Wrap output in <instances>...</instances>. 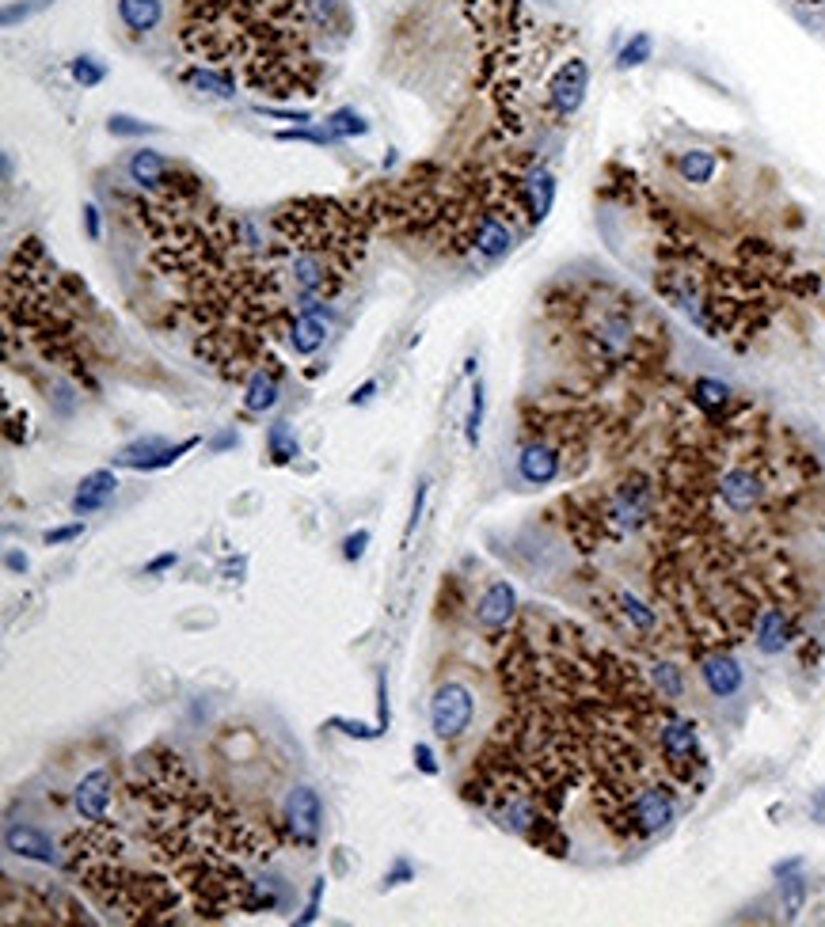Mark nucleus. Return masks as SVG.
Returning a JSON list of instances; mask_svg holds the SVG:
<instances>
[{
  "instance_id": "15",
  "label": "nucleus",
  "mask_w": 825,
  "mask_h": 927,
  "mask_svg": "<svg viewBox=\"0 0 825 927\" xmlns=\"http://www.w3.org/2000/svg\"><path fill=\"white\" fill-rule=\"evenodd\" d=\"M118 19L126 31L134 35H149L164 19V4L160 0H118Z\"/></svg>"
},
{
  "instance_id": "19",
  "label": "nucleus",
  "mask_w": 825,
  "mask_h": 927,
  "mask_svg": "<svg viewBox=\"0 0 825 927\" xmlns=\"http://www.w3.org/2000/svg\"><path fill=\"white\" fill-rule=\"evenodd\" d=\"M715 171H719V156L711 149H689L677 156V175L692 187H708Z\"/></svg>"
},
{
  "instance_id": "3",
  "label": "nucleus",
  "mask_w": 825,
  "mask_h": 927,
  "mask_svg": "<svg viewBox=\"0 0 825 927\" xmlns=\"http://www.w3.org/2000/svg\"><path fill=\"white\" fill-rule=\"evenodd\" d=\"M286 829L293 836V844L305 848V852H312L320 833H324V802L305 783L293 787L286 798Z\"/></svg>"
},
{
  "instance_id": "14",
  "label": "nucleus",
  "mask_w": 825,
  "mask_h": 927,
  "mask_svg": "<svg viewBox=\"0 0 825 927\" xmlns=\"http://www.w3.org/2000/svg\"><path fill=\"white\" fill-rule=\"evenodd\" d=\"M126 175L134 179L137 187L156 190V187H164V183H168V175H172V164H168L160 152L137 149V152H130V160H126Z\"/></svg>"
},
{
  "instance_id": "4",
  "label": "nucleus",
  "mask_w": 825,
  "mask_h": 927,
  "mask_svg": "<svg viewBox=\"0 0 825 927\" xmlns=\"http://www.w3.org/2000/svg\"><path fill=\"white\" fill-rule=\"evenodd\" d=\"M586 88H590V65L582 57H567L552 73V80H548V107H552V114L556 118H571L586 103Z\"/></svg>"
},
{
  "instance_id": "26",
  "label": "nucleus",
  "mask_w": 825,
  "mask_h": 927,
  "mask_svg": "<svg viewBox=\"0 0 825 927\" xmlns=\"http://www.w3.org/2000/svg\"><path fill=\"white\" fill-rule=\"evenodd\" d=\"M54 0H23V4H8L4 8V27H16V23H23V19L39 16L42 8H50Z\"/></svg>"
},
{
  "instance_id": "33",
  "label": "nucleus",
  "mask_w": 825,
  "mask_h": 927,
  "mask_svg": "<svg viewBox=\"0 0 825 927\" xmlns=\"http://www.w3.org/2000/svg\"><path fill=\"white\" fill-rule=\"evenodd\" d=\"M426 494H430V483H426V479H423V483H419V487H415V502H411V517H407V536H411V532H415V525H419V521H423V510H426Z\"/></svg>"
},
{
  "instance_id": "17",
  "label": "nucleus",
  "mask_w": 825,
  "mask_h": 927,
  "mask_svg": "<svg viewBox=\"0 0 825 927\" xmlns=\"http://www.w3.org/2000/svg\"><path fill=\"white\" fill-rule=\"evenodd\" d=\"M183 84L187 88H194L198 95H213V99H236V84L229 80V73H221V69H202V65H191V69H183Z\"/></svg>"
},
{
  "instance_id": "28",
  "label": "nucleus",
  "mask_w": 825,
  "mask_h": 927,
  "mask_svg": "<svg viewBox=\"0 0 825 927\" xmlns=\"http://www.w3.org/2000/svg\"><path fill=\"white\" fill-rule=\"evenodd\" d=\"M369 540H373V536H369V529H354V532H350V536L343 540V559H346V563H358V559L365 555V548H369Z\"/></svg>"
},
{
  "instance_id": "39",
  "label": "nucleus",
  "mask_w": 825,
  "mask_h": 927,
  "mask_svg": "<svg viewBox=\"0 0 825 927\" xmlns=\"http://www.w3.org/2000/svg\"><path fill=\"white\" fill-rule=\"evenodd\" d=\"M4 563H8V570H16V574H23V570L31 567V563H27V555H23V551H8V559H4Z\"/></svg>"
},
{
  "instance_id": "16",
  "label": "nucleus",
  "mask_w": 825,
  "mask_h": 927,
  "mask_svg": "<svg viewBox=\"0 0 825 927\" xmlns=\"http://www.w3.org/2000/svg\"><path fill=\"white\" fill-rule=\"evenodd\" d=\"M692 407L700 411V415H719V411H727L730 403H734V392H730V384H723V380L715 377H696L692 380Z\"/></svg>"
},
{
  "instance_id": "36",
  "label": "nucleus",
  "mask_w": 825,
  "mask_h": 927,
  "mask_svg": "<svg viewBox=\"0 0 825 927\" xmlns=\"http://www.w3.org/2000/svg\"><path fill=\"white\" fill-rule=\"evenodd\" d=\"M373 396H377V380H365L362 388H358V392L350 396V403H354V407H362V403H369Z\"/></svg>"
},
{
  "instance_id": "8",
  "label": "nucleus",
  "mask_w": 825,
  "mask_h": 927,
  "mask_svg": "<svg viewBox=\"0 0 825 927\" xmlns=\"http://www.w3.org/2000/svg\"><path fill=\"white\" fill-rule=\"evenodd\" d=\"M510 247H514V228L506 225L499 213H483L472 228V251L483 263H499L510 255Z\"/></svg>"
},
{
  "instance_id": "32",
  "label": "nucleus",
  "mask_w": 825,
  "mask_h": 927,
  "mask_svg": "<svg viewBox=\"0 0 825 927\" xmlns=\"http://www.w3.org/2000/svg\"><path fill=\"white\" fill-rule=\"evenodd\" d=\"M324 886H327L324 878H316V882H312V893H308V905H305V912L297 916V924H312V920L320 916V901H324Z\"/></svg>"
},
{
  "instance_id": "7",
  "label": "nucleus",
  "mask_w": 825,
  "mask_h": 927,
  "mask_svg": "<svg viewBox=\"0 0 825 927\" xmlns=\"http://www.w3.org/2000/svg\"><path fill=\"white\" fill-rule=\"evenodd\" d=\"M696 665H700V681L715 700H730V696L742 692L746 673H742V665L730 650H711L704 658H696Z\"/></svg>"
},
{
  "instance_id": "11",
  "label": "nucleus",
  "mask_w": 825,
  "mask_h": 927,
  "mask_svg": "<svg viewBox=\"0 0 825 927\" xmlns=\"http://www.w3.org/2000/svg\"><path fill=\"white\" fill-rule=\"evenodd\" d=\"M286 339H289V350H293L297 358H312V354L327 342V320L316 308H301V312L289 320Z\"/></svg>"
},
{
  "instance_id": "5",
  "label": "nucleus",
  "mask_w": 825,
  "mask_h": 927,
  "mask_svg": "<svg viewBox=\"0 0 825 927\" xmlns=\"http://www.w3.org/2000/svg\"><path fill=\"white\" fill-rule=\"evenodd\" d=\"M563 449L548 437H529L518 453V475L529 487H548L563 475Z\"/></svg>"
},
{
  "instance_id": "29",
  "label": "nucleus",
  "mask_w": 825,
  "mask_h": 927,
  "mask_svg": "<svg viewBox=\"0 0 825 927\" xmlns=\"http://www.w3.org/2000/svg\"><path fill=\"white\" fill-rule=\"evenodd\" d=\"M80 536H84V521H73V525L50 529L42 540H46V548H61V544H73V540H80Z\"/></svg>"
},
{
  "instance_id": "34",
  "label": "nucleus",
  "mask_w": 825,
  "mask_h": 927,
  "mask_svg": "<svg viewBox=\"0 0 825 927\" xmlns=\"http://www.w3.org/2000/svg\"><path fill=\"white\" fill-rule=\"evenodd\" d=\"M84 232H88V240H92V244L103 236V217H99V206H92V202L84 206Z\"/></svg>"
},
{
  "instance_id": "25",
  "label": "nucleus",
  "mask_w": 825,
  "mask_h": 927,
  "mask_svg": "<svg viewBox=\"0 0 825 927\" xmlns=\"http://www.w3.org/2000/svg\"><path fill=\"white\" fill-rule=\"evenodd\" d=\"M107 130L115 133V137H141V133H156V126L137 122L130 114H111V118H107Z\"/></svg>"
},
{
  "instance_id": "41",
  "label": "nucleus",
  "mask_w": 825,
  "mask_h": 927,
  "mask_svg": "<svg viewBox=\"0 0 825 927\" xmlns=\"http://www.w3.org/2000/svg\"><path fill=\"white\" fill-rule=\"evenodd\" d=\"M814 817H822V821H825V802H818V806H814Z\"/></svg>"
},
{
  "instance_id": "2",
  "label": "nucleus",
  "mask_w": 825,
  "mask_h": 927,
  "mask_svg": "<svg viewBox=\"0 0 825 927\" xmlns=\"http://www.w3.org/2000/svg\"><path fill=\"white\" fill-rule=\"evenodd\" d=\"M191 449H198V437H183L179 445H168L164 437H141V441H134V445H126L122 453L115 456L118 468H130V472H164V468H172L179 456H187Z\"/></svg>"
},
{
  "instance_id": "23",
  "label": "nucleus",
  "mask_w": 825,
  "mask_h": 927,
  "mask_svg": "<svg viewBox=\"0 0 825 927\" xmlns=\"http://www.w3.org/2000/svg\"><path fill=\"white\" fill-rule=\"evenodd\" d=\"M327 130L335 137H365L369 133V122L354 107H343V111L327 114Z\"/></svg>"
},
{
  "instance_id": "20",
  "label": "nucleus",
  "mask_w": 825,
  "mask_h": 927,
  "mask_svg": "<svg viewBox=\"0 0 825 927\" xmlns=\"http://www.w3.org/2000/svg\"><path fill=\"white\" fill-rule=\"evenodd\" d=\"M267 449H270V460H274V464H289V460H297V456H301V445H297V437H293V426H289V422H274V426H270Z\"/></svg>"
},
{
  "instance_id": "35",
  "label": "nucleus",
  "mask_w": 825,
  "mask_h": 927,
  "mask_svg": "<svg viewBox=\"0 0 825 927\" xmlns=\"http://www.w3.org/2000/svg\"><path fill=\"white\" fill-rule=\"evenodd\" d=\"M175 563H179V555H175V551H164V555H156V559L145 563V574H164V570H172Z\"/></svg>"
},
{
  "instance_id": "18",
  "label": "nucleus",
  "mask_w": 825,
  "mask_h": 927,
  "mask_svg": "<svg viewBox=\"0 0 825 927\" xmlns=\"http://www.w3.org/2000/svg\"><path fill=\"white\" fill-rule=\"evenodd\" d=\"M274 403H278V377L270 369H255L244 384V407L251 415H267L274 411Z\"/></svg>"
},
{
  "instance_id": "6",
  "label": "nucleus",
  "mask_w": 825,
  "mask_h": 927,
  "mask_svg": "<svg viewBox=\"0 0 825 927\" xmlns=\"http://www.w3.org/2000/svg\"><path fill=\"white\" fill-rule=\"evenodd\" d=\"M111 791H115V776L107 768H96L77 783L73 791V806H77L80 821L88 825H107V814H111Z\"/></svg>"
},
{
  "instance_id": "10",
  "label": "nucleus",
  "mask_w": 825,
  "mask_h": 927,
  "mask_svg": "<svg viewBox=\"0 0 825 927\" xmlns=\"http://www.w3.org/2000/svg\"><path fill=\"white\" fill-rule=\"evenodd\" d=\"M4 848L12 855H20V859H31V863H46V867L61 863L58 852H54V840L35 825H8L4 829Z\"/></svg>"
},
{
  "instance_id": "38",
  "label": "nucleus",
  "mask_w": 825,
  "mask_h": 927,
  "mask_svg": "<svg viewBox=\"0 0 825 927\" xmlns=\"http://www.w3.org/2000/svg\"><path fill=\"white\" fill-rule=\"evenodd\" d=\"M259 114H274V118H293V122H308V111H274V107H255Z\"/></svg>"
},
{
  "instance_id": "37",
  "label": "nucleus",
  "mask_w": 825,
  "mask_h": 927,
  "mask_svg": "<svg viewBox=\"0 0 825 927\" xmlns=\"http://www.w3.org/2000/svg\"><path fill=\"white\" fill-rule=\"evenodd\" d=\"M232 445H236V434H232V430H221V434L213 437L210 449H213V453H225V449H232Z\"/></svg>"
},
{
  "instance_id": "1",
  "label": "nucleus",
  "mask_w": 825,
  "mask_h": 927,
  "mask_svg": "<svg viewBox=\"0 0 825 927\" xmlns=\"http://www.w3.org/2000/svg\"><path fill=\"white\" fill-rule=\"evenodd\" d=\"M472 719H476V696H472V688L461 681L438 684V692L430 700V726H434V734L442 741H457L464 738V730L472 726Z\"/></svg>"
},
{
  "instance_id": "22",
  "label": "nucleus",
  "mask_w": 825,
  "mask_h": 927,
  "mask_svg": "<svg viewBox=\"0 0 825 927\" xmlns=\"http://www.w3.org/2000/svg\"><path fill=\"white\" fill-rule=\"evenodd\" d=\"M69 73H73V80H77L80 88H99L107 80V65L92 54H80L69 61Z\"/></svg>"
},
{
  "instance_id": "27",
  "label": "nucleus",
  "mask_w": 825,
  "mask_h": 927,
  "mask_svg": "<svg viewBox=\"0 0 825 927\" xmlns=\"http://www.w3.org/2000/svg\"><path fill=\"white\" fill-rule=\"evenodd\" d=\"M331 726L335 730H343L346 738H358V741H373V738H384L381 726H365V722H350V719H331Z\"/></svg>"
},
{
  "instance_id": "40",
  "label": "nucleus",
  "mask_w": 825,
  "mask_h": 927,
  "mask_svg": "<svg viewBox=\"0 0 825 927\" xmlns=\"http://www.w3.org/2000/svg\"><path fill=\"white\" fill-rule=\"evenodd\" d=\"M407 874H411V867H407V863L400 859V863H396V871L384 878V886H396V882H400V878H407Z\"/></svg>"
},
{
  "instance_id": "30",
  "label": "nucleus",
  "mask_w": 825,
  "mask_h": 927,
  "mask_svg": "<svg viewBox=\"0 0 825 927\" xmlns=\"http://www.w3.org/2000/svg\"><path fill=\"white\" fill-rule=\"evenodd\" d=\"M411 757H415V768H419L423 776H438V757H434V749H430L426 741H415Z\"/></svg>"
},
{
  "instance_id": "31",
  "label": "nucleus",
  "mask_w": 825,
  "mask_h": 927,
  "mask_svg": "<svg viewBox=\"0 0 825 927\" xmlns=\"http://www.w3.org/2000/svg\"><path fill=\"white\" fill-rule=\"evenodd\" d=\"M377 726H381L384 734H388V726H392V711H388V677H384V673H377Z\"/></svg>"
},
{
  "instance_id": "21",
  "label": "nucleus",
  "mask_w": 825,
  "mask_h": 927,
  "mask_svg": "<svg viewBox=\"0 0 825 927\" xmlns=\"http://www.w3.org/2000/svg\"><path fill=\"white\" fill-rule=\"evenodd\" d=\"M483 415H487V392H483V380H476V384H472V403H468V418H464V441H468V449H480Z\"/></svg>"
},
{
  "instance_id": "13",
  "label": "nucleus",
  "mask_w": 825,
  "mask_h": 927,
  "mask_svg": "<svg viewBox=\"0 0 825 927\" xmlns=\"http://www.w3.org/2000/svg\"><path fill=\"white\" fill-rule=\"evenodd\" d=\"M118 491V475L111 468H99V472H88L80 479L77 494H73V513L77 517H88V513L103 510Z\"/></svg>"
},
{
  "instance_id": "9",
  "label": "nucleus",
  "mask_w": 825,
  "mask_h": 927,
  "mask_svg": "<svg viewBox=\"0 0 825 927\" xmlns=\"http://www.w3.org/2000/svg\"><path fill=\"white\" fill-rule=\"evenodd\" d=\"M514 616H518V593H514L510 582H495V586L483 589L480 605H476L480 627H487V631H506V627L514 624Z\"/></svg>"
},
{
  "instance_id": "12",
  "label": "nucleus",
  "mask_w": 825,
  "mask_h": 927,
  "mask_svg": "<svg viewBox=\"0 0 825 927\" xmlns=\"http://www.w3.org/2000/svg\"><path fill=\"white\" fill-rule=\"evenodd\" d=\"M556 202V175L548 168H533L521 179V206L529 213V225H540Z\"/></svg>"
},
{
  "instance_id": "24",
  "label": "nucleus",
  "mask_w": 825,
  "mask_h": 927,
  "mask_svg": "<svg viewBox=\"0 0 825 927\" xmlns=\"http://www.w3.org/2000/svg\"><path fill=\"white\" fill-rule=\"evenodd\" d=\"M651 57V35H635L620 54H616V69H635Z\"/></svg>"
}]
</instances>
